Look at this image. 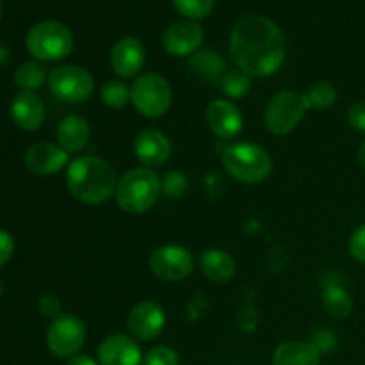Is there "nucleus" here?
Instances as JSON below:
<instances>
[{
  "mask_svg": "<svg viewBox=\"0 0 365 365\" xmlns=\"http://www.w3.org/2000/svg\"><path fill=\"white\" fill-rule=\"evenodd\" d=\"M285 38L282 29L266 16H246L234 25L230 53L241 70L252 77L274 75L285 61Z\"/></svg>",
  "mask_w": 365,
  "mask_h": 365,
  "instance_id": "f257e3e1",
  "label": "nucleus"
},
{
  "mask_svg": "<svg viewBox=\"0 0 365 365\" xmlns=\"http://www.w3.org/2000/svg\"><path fill=\"white\" fill-rule=\"evenodd\" d=\"M118 177L113 164L102 157L84 155L66 168V187L77 202L102 205L116 192Z\"/></svg>",
  "mask_w": 365,
  "mask_h": 365,
  "instance_id": "f03ea898",
  "label": "nucleus"
},
{
  "mask_svg": "<svg viewBox=\"0 0 365 365\" xmlns=\"http://www.w3.org/2000/svg\"><path fill=\"white\" fill-rule=\"evenodd\" d=\"M160 192H163V187H160L159 175L150 168L139 166L128 170L118 180L114 198L123 212L138 216V214L148 212L155 205Z\"/></svg>",
  "mask_w": 365,
  "mask_h": 365,
  "instance_id": "7ed1b4c3",
  "label": "nucleus"
},
{
  "mask_svg": "<svg viewBox=\"0 0 365 365\" xmlns=\"http://www.w3.org/2000/svg\"><path fill=\"white\" fill-rule=\"evenodd\" d=\"M221 164L234 180L260 184L273 171V159L266 148L253 143H232L221 153Z\"/></svg>",
  "mask_w": 365,
  "mask_h": 365,
  "instance_id": "20e7f679",
  "label": "nucleus"
},
{
  "mask_svg": "<svg viewBox=\"0 0 365 365\" xmlns=\"http://www.w3.org/2000/svg\"><path fill=\"white\" fill-rule=\"evenodd\" d=\"M73 32L66 24L57 20H45L32 25L25 38L29 53L41 63L66 59L73 52Z\"/></svg>",
  "mask_w": 365,
  "mask_h": 365,
  "instance_id": "39448f33",
  "label": "nucleus"
},
{
  "mask_svg": "<svg viewBox=\"0 0 365 365\" xmlns=\"http://www.w3.org/2000/svg\"><path fill=\"white\" fill-rule=\"evenodd\" d=\"M173 91L163 75L143 73L134 81L130 88V102L135 110L148 120L163 118L170 110Z\"/></svg>",
  "mask_w": 365,
  "mask_h": 365,
  "instance_id": "423d86ee",
  "label": "nucleus"
},
{
  "mask_svg": "<svg viewBox=\"0 0 365 365\" xmlns=\"http://www.w3.org/2000/svg\"><path fill=\"white\" fill-rule=\"evenodd\" d=\"M309 109L310 103L303 93L291 89L278 91L267 103L264 123L271 134L287 135L302 123Z\"/></svg>",
  "mask_w": 365,
  "mask_h": 365,
  "instance_id": "0eeeda50",
  "label": "nucleus"
},
{
  "mask_svg": "<svg viewBox=\"0 0 365 365\" xmlns=\"http://www.w3.org/2000/svg\"><path fill=\"white\" fill-rule=\"evenodd\" d=\"M48 89L61 102L81 103L91 98L95 93V78L86 68L63 64L50 71Z\"/></svg>",
  "mask_w": 365,
  "mask_h": 365,
  "instance_id": "6e6552de",
  "label": "nucleus"
},
{
  "mask_svg": "<svg viewBox=\"0 0 365 365\" xmlns=\"http://www.w3.org/2000/svg\"><path fill=\"white\" fill-rule=\"evenodd\" d=\"M86 324L73 314H61L52 319L46 331V344L52 355L59 359H71L78 355L86 342Z\"/></svg>",
  "mask_w": 365,
  "mask_h": 365,
  "instance_id": "1a4fd4ad",
  "label": "nucleus"
},
{
  "mask_svg": "<svg viewBox=\"0 0 365 365\" xmlns=\"http://www.w3.org/2000/svg\"><path fill=\"white\" fill-rule=\"evenodd\" d=\"M150 271L159 280L182 282L195 271V255L187 248L178 245H166L157 248L150 255Z\"/></svg>",
  "mask_w": 365,
  "mask_h": 365,
  "instance_id": "9d476101",
  "label": "nucleus"
},
{
  "mask_svg": "<svg viewBox=\"0 0 365 365\" xmlns=\"http://www.w3.org/2000/svg\"><path fill=\"white\" fill-rule=\"evenodd\" d=\"M166 327V312L155 302H141L128 312L127 328L135 341H153Z\"/></svg>",
  "mask_w": 365,
  "mask_h": 365,
  "instance_id": "9b49d317",
  "label": "nucleus"
},
{
  "mask_svg": "<svg viewBox=\"0 0 365 365\" xmlns=\"http://www.w3.org/2000/svg\"><path fill=\"white\" fill-rule=\"evenodd\" d=\"M205 39L202 25L192 20H182L170 25L163 36V46L173 57H191L198 52Z\"/></svg>",
  "mask_w": 365,
  "mask_h": 365,
  "instance_id": "f8f14e48",
  "label": "nucleus"
},
{
  "mask_svg": "<svg viewBox=\"0 0 365 365\" xmlns=\"http://www.w3.org/2000/svg\"><path fill=\"white\" fill-rule=\"evenodd\" d=\"M146 61L145 45L138 38H121L110 48V66L120 78H132L143 70Z\"/></svg>",
  "mask_w": 365,
  "mask_h": 365,
  "instance_id": "ddd939ff",
  "label": "nucleus"
},
{
  "mask_svg": "<svg viewBox=\"0 0 365 365\" xmlns=\"http://www.w3.org/2000/svg\"><path fill=\"white\" fill-rule=\"evenodd\" d=\"M143 359L145 355L139 342L128 335H109L98 346L100 365H141Z\"/></svg>",
  "mask_w": 365,
  "mask_h": 365,
  "instance_id": "4468645a",
  "label": "nucleus"
},
{
  "mask_svg": "<svg viewBox=\"0 0 365 365\" xmlns=\"http://www.w3.org/2000/svg\"><path fill=\"white\" fill-rule=\"evenodd\" d=\"M242 114L228 98H217L207 107V125L220 139H234L242 130Z\"/></svg>",
  "mask_w": 365,
  "mask_h": 365,
  "instance_id": "2eb2a0df",
  "label": "nucleus"
},
{
  "mask_svg": "<svg viewBox=\"0 0 365 365\" xmlns=\"http://www.w3.org/2000/svg\"><path fill=\"white\" fill-rule=\"evenodd\" d=\"M68 160H70L68 153L59 145H53V143H34L25 152V166H27V170L32 171L34 175H41V177L56 175L57 171L66 166Z\"/></svg>",
  "mask_w": 365,
  "mask_h": 365,
  "instance_id": "dca6fc26",
  "label": "nucleus"
},
{
  "mask_svg": "<svg viewBox=\"0 0 365 365\" xmlns=\"http://www.w3.org/2000/svg\"><path fill=\"white\" fill-rule=\"evenodd\" d=\"M134 153L146 168L163 166L171 155V143L157 128H143L134 139Z\"/></svg>",
  "mask_w": 365,
  "mask_h": 365,
  "instance_id": "f3484780",
  "label": "nucleus"
},
{
  "mask_svg": "<svg viewBox=\"0 0 365 365\" xmlns=\"http://www.w3.org/2000/svg\"><path fill=\"white\" fill-rule=\"evenodd\" d=\"M45 103L36 91H18L11 100V116L21 130H38L45 123Z\"/></svg>",
  "mask_w": 365,
  "mask_h": 365,
  "instance_id": "a211bd4d",
  "label": "nucleus"
},
{
  "mask_svg": "<svg viewBox=\"0 0 365 365\" xmlns=\"http://www.w3.org/2000/svg\"><path fill=\"white\" fill-rule=\"evenodd\" d=\"M91 135V128H89L88 120L77 114H70V116L63 118L61 123L57 125L56 138L57 145L70 155V153H78L89 141Z\"/></svg>",
  "mask_w": 365,
  "mask_h": 365,
  "instance_id": "6ab92c4d",
  "label": "nucleus"
},
{
  "mask_svg": "<svg viewBox=\"0 0 365 365\" xmlns=\"http://www.w3.org/2000/svg\"><path fill=\"white\" fill-rule=\"evenodd\" d=\"M200 271L207 280L214 282V284H228L232 278L235 277V260L232 259L230 253L223 252V250H207L200 255Z\"/></svg>",
  "mask_w": 365,
  "mask_h": 365,
  "instance_id": "aec40b11",
  "label": "nucleus"
},
{
  "mask_svg": "<svg viewBox=\"0 0 365 365\" xmlns=\"http://www.w3.org/2000/svg\"><path fill=\"white\" fill-rule=\"evenodd\" d=\"M321 353L312 342L289 341L273 353V365H319Z\"/></svg>",
  "mask_w": 365,
  "mask_h": 365,
  "instance_id": "412c9836",
  "label": "nucleus"
},
{
  "mask_svg": "<svg viewBox=\"0 0 365 365\" xmlns=\"http://www.w3.org/2000/svg\"><path fill=\"white\" fill-rule=\"evenodd\" d=\"M189 70L202 81L221 84L225 77V59L216 50H198L189 57Z\"/></svg>",
  "mask_w": 365,
  "mask_h": 365,
  "instance_id": "4be33fe9",
  "label": "nucleus"
},
{
  "mask_svg": "<svg viewBox=\"0 0 365 365\" xmlns=\"http://www.w3.org/2000/svg\"><path fill=\"white\" fill-rule=\"evenodd\" d=\"M323 307L334 319H346L353 312V298L341 284H328L323 291Z\"/></svg>",
  "mask_w": 365,
  "mask_h": 365,
  "instance_id": "5701e85b",
  "label": "nucleus"
},
{
  "mask_svg": "<svg viewBox=\"0 0 365 365\" xmlns=\"http://www.w3.org/2000/svg\"><path fill=\"white\" fill-rule=\"evenodd\" d=\"M48 70L41 61H27L14 71V82L20 91H36L48 81Z\"/></svg>",
  "mask_w": 365,
  "mask_h": 365,
  "instance_id": "b1692460",
  "label": "nucleus"
},
{
  "mask_svg": "<svg viewBox=\"0 0 365 365\" xmlns=\"http://www.w3.org/2000/svg\"><path fill=\"white\" fill-rule=\"evenodd\" d=\"M221 89H223V93L228 98H245L250 93V89H252V75L248 71L241 70V68L227 71L223 81H221Z\"/></svg>",
  "mask_w": 365,
  "mask_h": 365,
  "instance_id": "393cba45",
  "label": "nucleus"
},
{
  "mask_svg": "<svg viewBox=\"0 0 365 365\" xmlns=\"http://www.w3.org/2000/svg\"><path fill=\"white\" fill-rule=\"evenodd\" d=\"M100 98L110 109H123L130 102V88L121 78H110L100 89Z\"/></svg>",
  "mask_w": 365,
  "mask_h": 365,
  "instance_id": "a878e982",
  "label": "nucleus"
},
{
  "mask_svg": "<svg viewBox=\"0 0 365 365\" xmlns=\"http://www.w3.org/2000/svg\"><path fill=\"white\" fill-rule=\"evenodd\" d=\"M305 96L312 109L324 110L337 102V89H335V86L331 84V82L319 81L316 82V84L310 86L309 91L305 93Z\"/></svg>",
  "mask_w": 365,
  "mask_h": 365,
  "instance_id": "bb28decb",
  "label": "nucleus"
},
{
  "mask_svg": "<svg viewBox=\"0 0 365 365\" xmlns=\"http://www.w3.org/2000/svg\"><path fill=\"white\" fill-rule=\"evenodd\" d=\"M216 0H173V6L184 18L192 21L203 20L214 9Z\"/></svg>",
  "mask_w": 365,
  "mask_h": 365,
  "instance_id": "cd10ccee",
  "label": "nucleus"
},
{
  "mask_svg": "<svg viewBox=\"0 0 365 365\" xmlns=\"http://www.w3.org/2000/svg\"><path fill=\"white\" fill-rule=\"evenodd\" d=\"M160 187H163V192L168 198L178 200L187 192L189 180L180 171H170V173L160 178Z\"/></svg>",
  "mask_w": 365,
  "mask_h": 365,
  "instance_id": "c85d7f7f",
  "label": "nucleus"
},
{
  "mask_svg": "<svg viewBox=\"0 0 365 365\" xmlns=\"http://www.w3.org/2000/svg\"><path fill=\"white\" fill-rule=\"evenodd\" d=\"M143 365H180V359L170 346H155L146 353Z\"/></svg>",
  "mask_w": 365,
  "mask_h": 365,
  "instance_id": "c756f323",
  "label": "nucleus"
},
{
  "mask_svg": "<svg viewBox=\"0 0 365 365\" xmlns=\"http://www.w3.org/2000/svg\"><path fill=\"white\" fill-rule=\"evenodd\" d=\"M349 253L356 262L365 264V223L360 225L349 237Z\"/></svg>",
  "mask_w": 365,
  "mask_h": 365,
  "instance_id": "7c9ffc66",
  "label": "nucleus"
},
{
  "mask_svg": "<svg viewBox=\"0 0 365 365\" xmlns=\"http://www.w3.org/2000/svg\"><path fill=\"white\" fill-rule=\"evenodd\" d=\"M312 344L316 346L317 351L323 355V353H331L337 346V335L331 330H319L314 334Z\"/></svg>",
  "mask_w": 365,
  "mask_h": 365,
  "instance_id": "2f4dec72",
  "label": "nucleus"
},
{
  "mask_svg": "<svg viewBox=\"0 0 365 365\" xmlns=\"http://www.w3.org/2000/svg\"><path fill=\"white\" fill-rule=\"evenodd\" d=\"M38 309H39V312H41V316L50 317V319H56V317H59L61 314H63L61 312L59 298L53 294L43 296L38 303Z\"/></svg>",
  "mask_w": 365,
  "mask_h": 365,
  "instance_id": "473e14b6",
  "label": "nucleus"
},
{
  "mask_svg": "<svg viewBox=\"0 0 365 365\" xmlns=\"http://www.w3.org/2000/svg\"><path fill=\"white\" fill-rule=\"evenodd\" d=\"M348 123L356 132H364L365 134V102H356L349 107Z\"/></svg>",
  "mask_w": 365,
  "mask_h": 365,
  "instance_id": "72a5a7b5",
  "label": "nucleus"
},
{
  "mask_svg": "<svg viewBox=\"0 0 365 365\" xmlns=\"http://www.w3.org/2000/svg\"><path fill=\"white\" fill-rule=\"evenodd\" d=\"M14 253V239L11 237L9 232L0 228V267L6 266Z\"/></svg>",
  "mask_w": 365,
  "mask_h": 365,
  "instance_id": "f704fd0d",
  "label": "nucleus"
},
{
  "mask_svg": "<svg viewBox=\"0 0 365 365\" xmlns=\"http://www.w3.org/2000/svg\"><path fill=\"white\" fill-rule=\"evenodd\" d=\"M66 365H100V364L88 355H75V356H71L70 362H68Z\"/></svg>",
  "mask_w": 365,
  "mask_h": 365,
  "instance_id": "c9c22d12",
  "label": "nucleus"
},
{
  "mask_svg": "<svg viewBox=\"0 0 365 365\" xmlns=\"http://www.w3.org/2000/svg\"><path fill=\"white\" fill-rule=\"evenodd\" d=\"M359 163H360V166L365 170V141L360 145V148H359Z\"/></svg>",
  "mask_w": 365,
  "mask_h": 365,
  "instance_id": "e433bc0d",
  "label": "nucleus"
},
{
  "mask_svg": "<svg viewBox=\"0 0 365 365\" xmlns=\"http://www.w3.org/2000/svg\"><path fill=\"white\" fill-rule=\"evenodd\" d=\"M2 292H4V285H2V280H0V298H2Z\"/></svg>",
  "mask_w": 365,
  "mask_h": 365,
  "instance_id": "4c0bfd02",
  "label": "nucleus"
},
{
  "mask_svg": "<svg viewBox=\"0 0 365 365\" xmlns=\"http://www.w3.org/2000/svg\"><path fill=\"white\" fill-rule=\"evenodd\" d=\"M0 16H2V4H0Z\"/></svg>",
  "mask_w": 365,
  "mask_h": 365,
  "instance_id": "58836bf2",
  "label": "nucleus"
}]
</instances>
